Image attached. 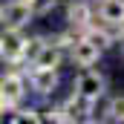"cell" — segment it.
<instances>
[{
    "instance_id": "9",
    "label": "cell",
    "mask_w": 124,
    "mask_h": 124,
    "mask_svg": "<svg viewBox=\"0 0 124 124\" xmlns=\"http://www.w3.org/2000/svg\"><path fill=\"white\" fill-rule=\"evenodd\" d=\"M69 23L72 26H90V9H87V3H72L69 6Z\"/></svg>"
},
{
    "instance_id": "8",
    "label": "cell",
    "mask_w": 124,
    "mask_h": 124,
    "mask_svg": "<svg viewBox=\"0 0 124 124\" xmlns=\"http://www.w3.org/2000/svg\"><path fill=\"white\" fill-rule=\"evenodd\" d=\"M61 63V43H43L40 55L35 58V66H46V69H55Z\"/></svg>"
},
{
    "instance_id": "12",
    "label": "cell",
    "mask_w": 124,
    "mask_h": 124,
    "mask_svg": "<svg viewBox=\"0 0 124 124\" xmlns=\"http://www.w3.org/2000/svg\"><path fill=\"white\" fill-rule=\"evenodd\" d=\"M55 3L58 0H29V9H32V15H46V12L55 9Z\"/></svg>"
},
{
    "instance_id": "6",
    "label": "cell",
    "mask_w": 124,
    "mask_h": 124,
    "mask_svg": "<svg viewBox=\"0 0 124 124\" xmlns=\"http://www.w3.org/2000/svg\"><path fill=\"white\" fill-rule=\"evenodd\" d=\"M0 43H3V55H6V58H23L26 38L20 35V29H6L3 38H0Z\"/></svg>"
},
{
    "instance_id": "7",
    "label": "cell",
    "mask_w": 124,
    "mask_h": 124,
    "mask_svg": "<svg viewBox=\"0 0 124 124\" xmlns=\"http://www.w3.org/2000/svg\"><path fill=\"white\" fill-rule=\"evenodd\" d=\"M98 12H101V20H107L110 26L124 23V0H101Z\"/></svg>"
},
{
    "instance_id": "11",
    "label": "cell",
    "mask_w": 124,
    "mask_h": 124,
    "mask_svg": "<svg viewBox=\"0 0 124 124\" xmlns=\"http://www.w3.org/2000/svg\"><path fill=\"white\" fill-rule=\"evenodd\" d=\"M43 38H29L26 40V46H23V58H29V61H35L38 55H40V49H43Z\"/></svg>"
},
{
    "instance_id": "14",
    "label": "cell",
    "mask_w": 124,
    "mask_h": 124,
    "mask_svg": "<svg viewBox=\"0 0 124 124\" xmlns=\"http://www.w3.org/2000/svg\"><path fill=\"white\" fill-rule=\"evenodd\" d=\"M3 104H6V98H3V95H0V110H3Z\"/></svg>"
},
{
    "instance_id": "1",
    "label": "cell",
    "mask_w": 124,
    "mask_h": 124,
    "mask_svg": "<svg viewBox=\"0 0 124 124\" xmlns=\"http://www.w3.org/2000/svg\"><path fill=\"white\" fill-rule=\"evenodd\" d=\"M0 17H3V23H6V29H23L32 20L29 0H12L6 9H0Z\"/></svg>"
},
{
    "instance_id": "2",
    "label": "cell",
    "mask_w": 124,
    "mask_h": 124,
    "mask_svg": "<svg viewBox=\"0 0 124 124\" xmlns=\"http://www.w3.org/2000/svg\"><path fill=\"white\" fill-rule=\"evenodd\" d=\"M104 87H107V81H104V75L101 72H93V69H87V72H81L78 75V81H75V93L84 95V98H101L104 95Z\"/></svg>"
},
{
    "instance_id": "3",
    "label": "cell",
    "mask_w": 124,
    "mask_h": 124,
    "mask_svg": "<svg viewBox=\"0 0 124 124\" xmlns=\"http://www.w3.org/2000/svg\"><path fill=\"white\" fill-rule=\"evenodd\" d=\"M98 55H101V49L95 46L90 38H81V40L72 43V61L78 63V66H93L98 61Z\"/></svg>"
},
{
    "instance_id": "10",
    "label": "cell",
    "mask_w": 124,
    "mask_h": 124,
    "mask_svg": "<svg viewBox=\"0 0 124 124\" xmlns=\"http://www.w3.org/2000/svg\"><path fill=\"white\" fill-rule=\"evenodd\" d=\"M84 38H90V40H93L98 49H107V46L113 43V38H110L104 29H93V26H87V35H84Z\"/></svg>"
},
{
    "instance_id": "15",
    "label": "cell",
    "mask_w": 124,
    "mask_h": 124,
    "mask_svg": "<svg viewBox=\"0 0 124 124\" xmlns=\"http://www.w3.org/2000/svg\"><path fill=\"white\" fill-rule=\"evenodd\" d=\"M0 55H3V43H0Z\"/></svg>"
},
{
    "instance_id": "4",
    "label": "cell",
    "mask_w": 124,
    "mask_h": 124,
    "mask_svg": "<svg viewBox=\"0 0 124 124\" xmlns=\"http://www.w3.org/2000/svg\"><path fill=\"white\" fill-rule=\"evenodd\" d=\"M0 95L6 98V104H17L23 98V78L17 72H6L0 78Z\"/></svg>"
},
{
    "instance_id": "13",
    "label": "cell",
    "mask_w": 124,
    "mask_h": 124,
    "mask_svg": "<svg viewBox=\"0 0 124 124\" xmlns=\"http://www.w3.org/2000/svg\"><path fill=\"white\" fill-rule=\"evenodd\" d=\"M107 113H110V118H113V121H124V98H113Z\"/></svg>"
},
{
    "instance_id": "5",
    "label": "cell",
    "mask_w": 124,
    "mask_h": 124,
    "mask_svg": "<svg viewBox=\"0 0 124 124\" xmlns=\"http://www.w3.org/2000/svg\"><path fill=\"white\" fill-rule=\"evenodd\" d=\"M32 87H35V93H40V95L52 93V90L58 87V75H55V69L35 66V69H32Z\"/></svg>"
}]
</instances>
